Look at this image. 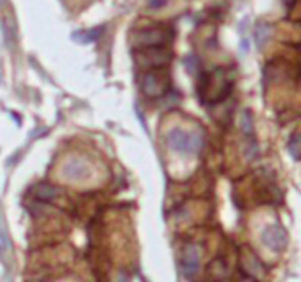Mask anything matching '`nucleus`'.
Instances as JSON below:
<instances>
[{
    "mask_svg": "<svg viewBox=\"0 0 301 282\" xmlns=\"http://www.w3.org/2000/svg\"><path fill=\"white\" fill-rule=\"evenodd\" d=\"M232 88V78L225 69H215L213 73H206L201 76L199 95L204 102L224 101Z\"/></svg>",
    "mask_w": 301,
    "mask_h": 282,
    "instance_id": "obj_1",
    "label": "nucleus"
},
{
    "mask_svg": "<svg viewBox=\"0 0 301 282\" xmlns=\"http://www.w3.org/2000/svg\"><path fill=\"white\" fill-rule=\"evenodd\" d=\"M166 143L171 150L180 153H199L203 148V134L201 133H187L184 129H171L166 134Z\"/></svg>",
    "mask_w": 301,
    "mask_h": 282,
    "instance_id": "obj_2",
    "label": "nucleus"
},
{
    "mask_svg": "<svg viewBox=\"0 0 301 282\" xmlns=\"http://www.w3.org/2000/svg\"><path fill=\"white\" fill-rule=\"evenodd\" d=\"M141 90L145 95L152 99H159L169 92L171 88V78L166 71H160V67L157 69H148L139 80Z\"/></svg>",
    "mask_w": 301,
    "mask_h": 282,
    "instance_id": "obj_3",
    "label": "nucleus"
},
{
    "mask_svg": "<svg viewBox=\"0 0 301 282\" xmlns=\"http://www.w3.org/2000/svg\"><path fill=\"white\" fill-rule=\"evenodd\" d=\"M173 30L162 27L141 28L131 35V42L134 48H152V46H166L173 39Z\"/></svg>",
    "mask_w": 301,
    "mask_h": 282,
    "instance_id": "obj_4",
    "label": "nucleus"
},
{
    "mask_svg": "<svg viewBox=\"0 0 301 282\" xmlns=\"http://www.w3.org/2000/svg\"><path fill=\"white\" fill-rule=\"evenodd\" d=\"M173 51L167 49L166 46H152V48H139L136 49V64L148 69H157L164 67L171 62Z\"/></svg>",
    "mask_w": 301,
    "mask_h": 282,
    "instance_id": "obj_5",
    "label": "nucleus"
},
{
    "mask_svg": "<svg viewBox=\"0 0 301 282\" xmlns=\"http://www.w3.org/2000/svg\"><path fill=\"white\" fill-rule=\"evenodd\" d=\"M62 175L71 182L85 180V178L90 175V166H88L87 160L81 159V157H71L62 166Z\"/></svg>",
    "mask_w": 301,
    "mask_h": 282,
    "instance_id": "obj_6",
    "label": "nucleus"
},
{
    "mask_svg": "<svg viewBox=\"0 0 301 282\" xmlns=\"http://www.w3.org/2000/svg\"><path fill=\"white\" fill-rule=\"evenodd\" d=\"M261 240L266 245L268 249H273V251H284L287 247V233H285L284 228L280 226H268L266 230L261 233Z\"/></svg>",
    "mask_w": 301,
    "mask_h": 282,
    "instance_id": "obj_7",
    "label": "nucleus"
},
{
    "mask_svg": "<svg viewBox=\"0 0 301 282\" xmlns=\"http://www.w3.org/2000/svg\"><path fill=\"white\" fill-rule=\"evenodd\" d=\"M201 263V252L198 245H187L182 256V272L185 277H192L199 268Z\"/></svg>",
    "mask_w": 301,
    "mask_h": 282,
    "instance_id": "obj_8",
    "label": "nucleus"
},
{
    "mask_svg": "<svg viewBox=\"0 0 301 282\" xmlns=\"http://www.w3.org/2000/svg\"><path fill=\"white\" fill-rule=\"evenodd\" d=\"M4 39H6L7 46H9L11 49H14L16 39H18V30H16V21H14L13 16H9L4 21Z\"/></svg>",
    "mask_w": 301,
    "mask_h": 282,
    "instance_id": "obj_9",
    "label": "nucleus"
},
{
    "mask_svg": "<svg viewBox=\"0 0 301 282\" xmlns=\"http://www.w3.org/2000/svg\"><path fill=\"white\" fill-rule=\"evenodd\" d=\"M56 187H53L51 184H37L34 187V196L41 201H51L56 196Z\"/></svg>",
    "mask_w": 301,
    "mask_h": 282,
    "instance_id": "obj_10",
    "label": "nucleus"
},
{
    "mask_svg": "<svg viewBox=\"0 0 301 282\" xmlns=\"http://www.w3.org/2000/svg\"><path fill=\"white\" fill-rule=\"evenodd\" d=\"M100 34H102V27H97V28H92V30L76 32V34H73V39H74V41H78V42H83V44H87V42L97 41Z\"/></svg>",
    "mask_w": 301,
    "mask_h": 282,
    "instance_id": "obj_11",
    "label": "nucleus"
},
{
    "mask_svg": "<svg viewBox=\"0 0 301 282\" xmlns=\"http://www.w3.org/2000/svg\"><path fill=\"white\" fill-rule=\"evenodd\" d=\"M271 35V27L268 23H259L257 25V30H256V41H257V46L259 48H263L264 44L268 42V39H270Z\"/></svg>",
    "mask_w": 301,
    "mask_h": 282,
    "instance_id": "obj_12",
    "label": "nucleus"
},
{
    "mask_svg": "<svg viewBox=\"0 0 301 282\" xmlns=\"http://www.w3.org/2000/svg\"><path fill=\"white\" fill-rule=\"evenodd\" d=\"M242 131L245 133V136L254 138V124H252V117L249 111H243L242 115Z\"/></svg>",
    "mask_w": 301,
    "mask_h": 282,
    "instance_id": "obj_13",
    "label": "nucleus"
},
{
    "mask_svg": "<svg viewBox=\"0 0 301 282\" xmlns=\"http://www.w3.org/2000/svg\"><path fill=\"white\" fill-rule=\"evenodd\" d=\"M299 134L298 133H294L291 136V140H289L287 143V150H289V153L292 155V159L294 160H298L299 159Z\"/></svg>",
    "mask_w": 301,
    "mask_h": 282,
    "instance_id": "obj_14",
    "label": "nucleus"
},
{
    "mask_svg": "<svg viewBox=\"0 0 301 282\" xmlns=\"http://www.w3.org/2000/svg\"><path fill=\"white\" fill-rule=\"evenodd\" d=\"M146 6H148V9L157 11V9H162V7H166L167 0H148V2H146Z\"/></svg>",
    "mask_w": 301,
    "mask_h": 282,
    "instance_id": "obj_15",
    "label": "nucleus"
},
{
    "mask_svg": "<svg viewBox=\"0 0 301 282\" xmlns=\"http://www.w3.org/2000/svg\"><path fill=\"white\" fill-rule=\"evenodd\" d=\"M185 67H187L189 73H196L198 71V60H196V57H189V59H185Z\"/></svg>",
    "mask_w": 301,
    "mask_h": 282,
    "instance_id": "obj_16",
    "label": "nucleus"
},
{
    "mask_svg": "<svg viewBox=\"0 0 301 282\" xmlns=\"http://www.w3.org/2000/svg\"><path fill=\"white\" fill-rule=\"evenodd\" d=\"M242 51H249V41H247V39H245V41H242Z\"/></svg>",
    "mask_w": 301,
    "mask_h": 282,
    "instance_id": "obj_17",
    "label": "nucleus"
},
{
    "mask_svg": "<svg viewBox=\"0 0 301 282\" xmlns=\"http://www.w3.org/2000/svg\"><path fill=\"white\" fill-rule=\"evenodd\" d=\"M284 2H285V6H287V7H292L296 4V0H284Z\"/></svg>",
    "mask_w": 301,
    "mask_h": 282,
    "instance_id": "obj_18",
    "label": "nucleus"
},
{
    "mask_svg": "<svg viewBox=\"0 0 301 282\" xmlns=\"http://www.w3.org/2000/svg\"><path fill=\"white\" fill-rule=\"evenodd\" d=\"M6 2H7V0H0V6H4Z\"/></svg>",
    "mask_w": 301,
    "mask_h": 282,
    "instance_id": "obj_19",
    "label": "nucleus"
}]
</instances>
